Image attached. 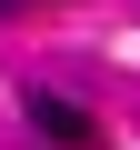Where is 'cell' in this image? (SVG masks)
Here are the masks:
<instances>
[{"instance_id": "2", "label": "cell", "mask_w": 140, "mask_h": 150, "mask_svg": "<svg viewBox=\"0 0 140 150\" xmlns=\"http://www.w3.org/2000/svg\"><path fill=\"white\" fill-rule=\"evenodd\" d=\"M10 10H30V0H10Z\"/></svg>"}, {"instance_id": "1", "label": "cell", "mask_w": 140, "mask_h": 150, "mask_svg": "<svg viewBox=\"0 0 140 150\" xmlns=\"http://www.w3.org/2000/svg\"><path fill=\"white\" fill-rule=\"evenodd\" d=\"M30 120H40V140H60V150H90V140H100V130H90V110H80V100H50V90H40V100H30Z\"/></svg>"}]
</instances>
